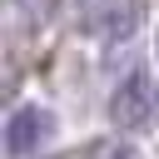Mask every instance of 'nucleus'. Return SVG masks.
Here are the masks:
<instances>
[{
	"label": "nucleus",
	"instance_id": "3",
	"mask_svg": "<svg viewBox=\"0 0 159 159\" xmlns=\"http://www.w3.org/2000/svg\"><path fill=\"white\" fill-rule=\"evenodd\" d=\"M89 159H134L124 144H99V149H89Z\"/></svg>",
	"mask_w": 159,
	"mask_h": 159
},
{
	"label": "nucleus",
	"instance_id": "2",
	"mask_svg": "<svg viewBox=\"0 0 159 159\" xmlns=\"http://www.w3.org/2000/svg\"><path fill=\"white\" fill-rule=\"evenodd\" d=\"M50 134H55V114L45 104H20L5 119V149H10V159H35L50 144Z\"/></svg>",
	"mask_w": 159,
	"mask_h": 159
},
{
	"label": "nucleus",
	"instance_id": "1",
	"mask_svg": "<svg viewBox=\"0 0 159 159\" xmlns=\"http://www.w3.org/2000/svg\"><path fill=\"white\" fill-rule=\"evenodd\" d=\"M109 119L119 129H149L159 119V80L149 70H129L109 94Z\"/></svg>",
	"mask_w": 159,
	"mask_h": 159
}]
</instances>
